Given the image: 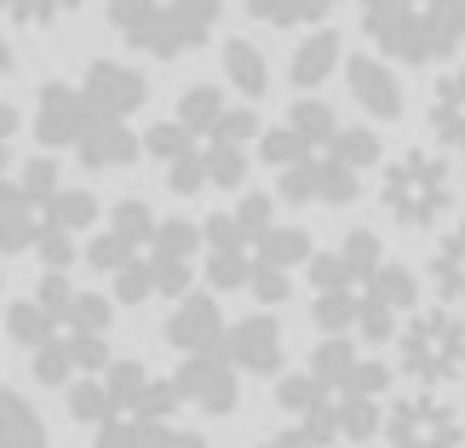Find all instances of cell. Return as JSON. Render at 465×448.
<instances>
[{"label":"cell","instance_id":"cell-8","mask_svg":"<svg viewBox=\"0 0 465 448\" xmlns=\"http://www.w3.org/2000/svg\"><path fill=\"white\" fill-rule=\"evenodd\" d=\"M339 69H345V93L356 98L362 115H373L380 127L385 121H402L408 98H402V81H397V69H391V58H380V52H356V58H345Z\"/></svg>","mask_w":465,"mask_h":448},{"label":"cell","instance_id":"cell-9","mask_svg":"<svg viewBox=\"0 0 465 448\" xmlns=\"http://www.w3.org/2000/svg\"><path fill=\"white\" fill-rule=\"evenodd\" d=\"M81 93L98 104L104 115H138L150 104V81H144V69H133V64H121V58H93L86 64V75H81Z\"/></svg>","mask_w":465,"mask_h":448},{"label":"cell","instance_id":"cell-29","mask_svg":"<svg viewBox=\"0 0 465 448\" xmlns=\"http://www.w3.org/2000/svg\"><path fill=\"white\" fill-rule=\"evenodd\" d=\"M351 368H356V345H351L345 334H322V345H316V356H311V373H316L328 391H339V385L351 380Z\"/></svg>","mask_w":465,"mask_h":448},{"label":"cell","instance_id":"cell-45","mask_svg":"<svg viewBox=\"0 0 465 448\" xmlns=\"http://www.w3.org/2000/svg\"><path fill=\"white\" fill-rule=\"evenodd\" d=\"M138 443L144 448H207L202 432H178L173 420H138Z\"/></svg>","mask_w":465,"mask_h":448},{"label":"cell","instance_id":"cell-50","mask_svg":"<svg viewBox=\"0 0 465 448\" xmlns=\"http://www.w3.org/2000/svg\"><path fill=\"white\" fill-rule=\"evenodd\" d=\"M35 254H41L46 271H69V264H75V236L46 224V230H41V242H35Z\"/></svg>","mask_w":465,"mask_h":448},{"label":"cell","instance_id":"cell-22","mask_svg":"<svg viewBox=\"0 0 465 448\" xmlns=\"http://www.w3.org/2000/svg\"><path fill=\"white\" fill-rule=\"evenodd\" d=\"M41 213H46V224H52V230H69V236H75V230L98 224V213H104V207H98V195H93V190H69V184H58V190L46 195V207H41Z\"/></svg>","mask_w":465,"mask_h":448},{"label":"cell","instance_id":"cell-1","mask_svg":"<svg viewBox=\"0 0 465 448\" xmlns=\"http://www.w3.org/2000/svg\"><path fill=\"white\" fill-rule=\"evenodd\" d=\"M356 12L391 64H449L465 46V0H356Z\"/></svg>","mask_w":465,"mask_h":448},{"label":"cell","instance_id":"cell-2","mask_svg":"<svg viewBox=\"0 0 465 448\" xmlns=\"http://www.w3.org/2000/svg\"><path fill=\"white\" fill-rule=\"evenodd\" d=\"M110 29L144 58H184V52L207 46L224 17V0H104Z\"/></svg>","mask_w":465,"mask_h":448},{"label":"cell","instance_id":"cell-36","mask_svg":"<svg viewBox=\"0 0 465 448\" xmlns=\"http://www.w3.org/2000/svg\"><path fill=\"white\" fill-rule=\"evenodd\" d=\"M247 271H253V254H207V288L213 294H236L247 288Z\"/></svg>","mask_w":465,"mask_h":448},{"label":"cell","instance_id":"cell-48","mask_svg":"<svg viewBox=\"0 0 465 448\" xmlns=\"http://www.w3.org/2000/svg\"><path fill=\"white\" fill-rule=\"evenodd\" d=\"M64 351H69V363H75L81 373H104V363H110L104 334H64Z\"/></svg>","mask_w":465,"mask_h":448},{"label":"cell","instance_id":"cell-39","mask_svg":"<svg viewBox=\"0 0 465 448\" xmlns=\"http://www.w3.org/2000/svg\"><path fill=\"white\" fill-rule=\"evenodd\" d=\"M333 391L316 380V373H288V380L276 385V403L288 408V414H305V408H316V403H328Z\"/></svg>","mask_w":465,"mask_h":448},{"label":"cell","instance_id":"cell-3","mask_svg":"<svg viewBox=\"0 0 465 448\" xmlns=\"http://www.w3.org/2000/svg\"><path fill=\"white\" fill-rule=\"evenodd\" d=\"M380 202L402 230H431L454 207V167L437 150H402L380 173Z\"/></svg>","mask_w":465,"mask_h":448},{"label":"cell","instance_id":"cell-57","mask_svg":"<svg viewBox=\"0 0 465 448\" xmlns=\"http://www.w3.org/2000/svg\"><path fill=\"white\" fill-rule=\"evenodd\" d=\"M0 75H17V52H12L6 35H0Z\"/></svg>","mask_w":465,"mask_h":448},{"label":"cell","instance_id":"cell-24","mask_svg":"<svg viewBox=\"0 0 465 448\" xmlns=\"http://www.w3.org/2000/svg\"><path fill=\"white\" fill-rule=\"evenodd\" d=\"M333 420L345 443H368L380 437V397H356V391H339L333 397Z\"/></svg>","mask_w":465,"mask_h":448},{"label":"cell","instance_id":"cell-55","mask_svg":"<svg viewBox=\"0 0 465 448\" xmlns=\"http://www.w3.org/2000/svg\"><path fill=\"white\" fill-rule=\"evenodd\" d=\"M17 127H24L17 104H6V98H0V173H6V161H12V138H17Z\"/></svg>","mask_w":465,"mask_h":448},{"label":"cell","instance_id":"cell-20","mask_svg":"<svg viewBox=\"0 0 465 448\" xmlns=\"http://www.w3.org/2000/svg\"><path fill=\"white\" fill-rule=\"evenodd\" d=\"M202 150V167H207V190H242L247 184V144H230V138H195Z\"/></svg>","mask_w":465,"mask_h":448},{"label":"cell","instance_id":"cell-32","mask_svg":"<svg viewBox=\"0 0 465 448\" xmlns=\"http://www.w3.org/2000/svg\"><path fill=\"white\" fill-rule=\"evenodd\" d=\"M385 247H380V236H373V230H351L345 242H339V259H345V271H351V288H362V282L380 271V259Z\"/></svg>","mask_w":465,"mask_h":448},{"label":"cell","instance_id":"cell-11","mask_svg":"<svg viewBox=\"0 0 465 448\" xmlns=\"http://www.w3.org/2000/svg\"><path fill=\"white\" fill-rule=\"evenodd\" d=\"M144 155V144H138V133L127 127L121 115H93L86 121V133L75 138V161L86 173H115V167H133V161Z\"/></svg>","mask_w":465,"mask_h":448},{"label":"cell","instance_id":"cell-17","mask_svg":"<svg viewBox=\"0 0 465 448\" xmlns=\"http://www.w3.org/2000/svg\"><path fill=\"white\" fill-rule=\"evenodd\" d=\"M247 254L264 259V264H282V271H299V264L316 254V242H311V230H299V224H271L247 242Z\"/></svg>","mask_w":465,"mask_h":448},{"label":"cell","instance_id":"cell-5","mask_svg":"<svg viewBox=\"0 0 465 448\" xmlns=\"http://www.w3.org/2000/svg\"><path fill=\"white\" fill-rule=\"evenodd\" d=\"M385 443L391 448H465V420L449 397L420 385L385 408Z\"/></svg>","mask_w":465,"mask_h":448},{"label":"cell","instance_id":"cell-41","mask_svg":"<svg viewBox=\"0 0 465 448\" xmlns=\"http://www.w3.org/2000/svg\"><path fill=\"white\" fill-rule=\"evenodd\" d=\"M35 380L52 385V391H64L69 380H75V363H69L64 339H46V345H35Z\"/></svg>","mask_w":465,"mask_h":448},{"label":"cell","instance_id":"cell-35","mask_svg":"<svg viewBox=\"0 0 465 448\" xmlns=\"http://www.w3.org/2000/svg\"><path fill=\"white\" fill-rule=\"evenodd\" d=\"M247 294H253L259 304H288L293 299V271H282V264H264V259H253V271H247Z\"/></svg>","mask_w":465,"mask_h":448},{"label":"cell","instance_id":"cell-52","mask_svg":"<svg viewBox=\"0 0 465 448\" xmlns=\"http://www.w3.org/2000/svg\"><path fill=\"white\" fill-rule=\"evenodd\" d=\"M305 271H311V288H351V271H345V259H339V247L333 254H311L305 259Z\"/></svg>","mask_w":465,"mask_h":448},{"label":"cell","instance_id":"cell-40","mask_svg":"<svg viewBox=\"0 0 465 448\" xmlns=\"http://www.w3.org/2000/svg\"><path fill=\"white\" fill-rule=\"evenodd\" d=\"M178 408H184L178 385L173 380H150L144 391H138V403H133V420H173Z\"/></svg>","mask_w":465,"mask_h":448},{"label":"cell","instance_id":"cell-27","mask_svg":"<svg viewBox=\"0 0 465 448\" xmlns=\"http://www.w3.org/2000/svg\"><path fill=\"white\" fill-rule=\"evenodd\" d=\"M356 311H362V288H322L311 316L322 334H351L356 328Z\"/></svg>","mask_w":465,"mask_h":448},{"label":"cell","instance_id":"cell-25","mask_svg":"<svg viewBox=\"0 0 465 448\" xmlns=\"http://www.w3.org/2000/svg\"><path fill=\"white\" fill-rule=\"evenodd\" d=\"M69 414H75L81 425H104L110 414H121L115 397H110V385H104V373H86V380H69Z\"/></svg>","mask_w":465,"mask_h":448},{"label":"cell","instance_id":"cell-4","mask_svg":"<svg viewBox=\"0 0 465 448\" xmlns=\"http://www.w3.org/2000/svg\"><path fill=\"white\" fill-rule=\"evenodd\" d=\"M397 356L402 373L414 385H454L465 373V311L460 304H425L402 322L397 334Z\"/></svg>","mask_w":465,"mask_h":448},{"label":"cell","instance_id":"cell-16","mask_svg":"<svg viewBox=\"0 0 465 448\" xmlns=\"http://www.w3.org/2000/svg\"><path fill=\"white\" fill-rule=\"evenodd\" d=\"M224 81L236 86L247 104H259L271 93V64H264V52L253 41H242V35H230L224 41Z\"/></svg>","mask_w":465,"mask_h":448},{"label":"cell","instance_id":"cell-43","mask_svg":"<svg viewBox=\"0 0 465 448\" xmlns=\"http://www.w3.org/2000/svg\"><path fill=\"white\" fill-rule=\"evenodd\" d=\"M110 282H115L110 299H121V304H144V299H155V294H150V259H144V254H133Z\"/></svg>","mask_w":465,"mask_h":448},{"label":"cell","instance_id":"cell-42","mask_svg":"<svg viewBox=\"0 0 465 448\" xmlns=\"http://www.w3.org/2000/svg\"><path fill=\"white\" fill-rule=\"evenodd\" d=\"M356 334H362V345H391V339H397V311L362 294V311H356Z\"/></svg>","mask_w":465,"mask_h":448},{"label":"cell","instance_id":"cell-6","mask_svg":"<svg viewBox=\"0 0 465 448\" xmlns=\"http://www.w3.org/2000/svg\"><path fill=\"white\" fill-rule=\"evenodd\" d=\"M173 385H178V397L190 408H202V414H230L236 397H242V368L224 356V345L219 351H184Z\"/></svg>","mask_w":465,"mask_h":448},{"label":"cell","instance_id":"cell-38","mask_svg":"<svg viewBox=\"0 0 465 448\" xmlns=\"http://www.w3.org/2000/svg\"><path fill=\"white\" fill-rule=\"evenodd\" d=\"M133 254H144V247H133V242H121V236H115V230H98V236H93V242H86V254H81V259H86V264H93V271H104V276H115V271H121V264H127Z\"/></svg>","mask_w":465,"mask_h":448},{"label":"cell","instance_id":"cell-30","mask_svg":"<svg viewBox=\"0 0 465 448\" xmlns=\"http://www.w3.org/2000/svg\"><path fill=\"white\" fill-rule=\"evenodd\" d=\"M86 0H0V17L17 29H46L58 24V17H75Z\"/></svg>","mask_w":465,"mask_h":448},{"label":"cell","instance_id":"cell-37","mask_svg":"<svg viewBox=\"0 0 465 448\" xmlns=\"http://www.w3.org/2000/svg\"><path fill=\"white\" fill-rule=\"evenodd\" d=\"M104 385H110L115 408H133V403H138V391L150 385V373H144V363H133V356H121V363H104Z\"/></svg>","mask_w":465,"mask_h":448},{"label":"cell","instance_id":"cell-33","mask_svg":"<svg viewBox=\"0 0 465 448\" xmlns=\"http://www.w3.org/2000/svg\"><path fill=\"white\" fill-rule=\"evenodd\" d=\"M144 259H150V294L155 299H184L195 288L190 259H167V254H144Z\"/></svg>","mask_w":465,"mask_h":448},{"label":"cell","instance_id":"cell-15","mask_svg":"<svg viewBox=\"0 0 465 448\" xmlns=\"http://www.w3.org/2000/svg\"><path fill=\"white\" fill-rule=\"evenodd\" d=\"M0 448H52L46 420L35 414V403L17 397L12 385H0Z\"/></svg>","mask_w":465,"mask_h":448},{"label":"cell","instance_id":"cell-21","mask_svg":"<svg viewBox=\"0 0 465 448\" xmlns=\"http://www.w3.org/2000/svg\"><path fill=\"white\" fill-rule=\"evenodd\" d=\"M6 339H12V345H24V351H35V345H46V339H58V316H52L41 299H12Z\"/></svg>","mask_w":465,"mask_h":448},{"label":"cell","instance_id":"cell-23","mask_svg":"<svg viewBox=\"0 0 465 448\" xmlns=\"http://www.w3.org/2000/svg\"><path fill=\"white\" fill-rule=\"evenodd\" d=\"M362 294L368 299H380V304H391V311H414V299H420V276L408 271V264H380L368 282H362Z\"/></svg>","mask_w":465,"mask_h":448},{"label":"cell","instance_id":"cell-12","mask_svg":"<svg viewBox=\"0 0 465 448\" xmlns=\"http://www.w3.org/2000/svg\"><path fill=\"white\" fill-rule=\"evenodd\" d=\"M224 328H230V322L219 311V299L190 288L184 299H178V311L167 316V345L178 356H184V351H219L224 345Z\"/></svg>","mask_w":465,"mask_h":448},{"label":"cell","instance_id":"cell-47","mask_svg":"<svg viewBox=\"0 0 465 448\" xmlns=\"http://www.w3.org/2000/svg\"><path fill=\"white\" fill-rule=\"evenodd\" d=\"M236 224H242V236H247V242H253L259 230H271V224H276V195L247 190L242 202H236Z\"/></svg>","mask_w":465,"mask_h":448},{"label":"cell","instance_id":"cell-34","mask_svg":"<svg viewBox=\"0 0 465 448\" xmlns=\"http://www.w3.org/2000/svg\"><path fill=\"white\" fill-rule=\"evenodd\" d=\"M110 230H115L121 242L144 247V242H150V230H155V213H150V202H138V195H121V202L110 207Z\"/></svg>","mask_w":465,"mask_h":448},{"label":"cell","instance_id":"cell-49","mask_svg":"<svg viewBox=\"0 0 465 448\" xmlns=\"http://www.w3.org/2000/svg\"><path fill=\"white\" fill-rule=\"evenodd\" d=\"M202 242H207V254H242V247H247L236 213H213V219L202 224Z\"/></svg>","mask_w":465,"mask_h":448},{"label":"cell","instance_id":"cell-10","mask_svg":"<svg viewBox=\"0 0 465 448\" xmlns=\"http://www.w3.org/2000/svg\"><path fill=\"white\" fill-rule=\"evenodd\" d=\"M224 356H230L242 373H282V356H288V345H282L276 316L259 311V316L230 322V328H224Z\"/></svg>","mask_w":465,"mask_h":448},{"label":"cell","instance_id":"cell-54","mask_svg":"<svg viewBox=\"0 0 465 448\" xmlns=\"http://www.w3.org/2000/svg\"><path fill=\"white\" fill-rule=\"evenodd\" d=\"M35 299H41L46 311L64 322V311H69V299H75V288H69V276H64V271H46V276H41V288H35Z\"/></svg>","mask_w":465,"mask_h":448},{"label":"cell","instance_id":"cell-7","mask_svg":"<svg viewBox=\"0 0 465 448\" xmlns=\"http://www.w3.org/2000/svg\"><path fill=\"white\" fill-rule=\"evenodd\" d=\"M93 115H98V104L75 81H41V93H35V144L41 150H75V138L86 133Z\"/></svg>","mask_w":465,"mask_h":448},{"label":"cell","instance_id":"cell-44","mask_svg":"<svg viewBox=\"0 0 465 448\" xmlns=\"http://www.w3.org/2000/svg\"><path fill=\"white\" fill-rule=\"evenodd\" d=\"M167 190H173V195H202V190H207L202 150H184L178 161H167Z\"/></svg>","mask_w":465,"mask_h":448},{"label":"cell","instance_id":"cell-51","mask_svg":"<svg viewBox=\"0 0 465 448\" xmlns=\"http://www.w3.org/2000/svg\"><path fill=\"white\" fill-rule=\"evenodd\" d=\"M17 178H24V190L35 195V202H46V195L64 184V178H58V161H52V150H46V155H35V161H24V173H17Z\"/></svg>","mask_w":465,"mask_h":448},{"label":"cell","instance_id":"cell-46","mask_svg":"<svg viewBox=\"0 0 465 448\" xmlns=\"http://www.w3.org/2000/svg\"><path fill=\"white\" fill-rule=\"evenodd\" d=\"M339 391H356V397H385V391H391V368L380 363V356H356L351 380L339 385Z\"/></svg>","mask_w":465,"mask_h":448},{"label":"cell","instance_id":"cell-31","mask_svg":"<svg viewBox=\"0 0 465 448\" xmlns=\"http://www.w3.org/2000/svg\"><path fill=\"white\" fill-rule=\"evenodd\" d=\"M195 247H202V230L190 219H155L144 254H167V259H195Z\"/></svg>","mask_w":465,"mask_h":448},{"label":"cell","instance_id":"cell-53","mask_svg":"<svg viewBox=\"0 0 465 448\" xmlns=\"http://www.w3.org/2000/svg\"><path fill=\"white\" fill-rule=\"evenodd\" d=\"M93 448H144L138 443V420H121V414H110L104 425H93Z\"/></svg>","mask_w":465,"mask_h":448},{"label":"cell","instance_id":"cell-26","mask_svg":"<svg viewBox=\"0 0 465 448\" xmlns=\"http://www.w3.org/2000/svg\"><path fill=\"white\" fill-rule=\"evenodd\" d=\"M288 127L305 138V150H316V144H328V138L339 133V115H333V104H322V98H299V104H288Z\"/></svg>","mask_w":465,"mask_h":448},{"label":"cell","instance_id":"cell-18","mask_svg":"<svg viewBox=\"0 0 465 448\" xmlns=\"http://www.w3.org/2000/svg\"><path fill=\"white\" fill-rule=\"evenodd\" d=\"M431 288L465 311V219L437 242V254H431Z\"/></svg>","mask_w":465,"mask_h":448},{"label":"cell","instance_id":"cell-56","mask_svg":"<svg viewBox=\"0 0 465 448\" xmlns=\"http://www.w3.org/2000/svg\"><path fill=\"white\" fill-rule=\"evenodd\" d=\"M259 448H311V437H305V425H288V432H276V437H264Z\"/></svg>","mask_w":465,"mask_h":448},{"label":"cell","instance_id":"cell-14","mask_svg":"<svg viewBox=\"0 0 465 448\" xmlns=\"http://www.w3.org/2000/svg\"><path fill=\"white\" fill-rule=\"evenodd\" d=\"M425 127L449 155H465V69H449L431 86V104H425Z\"/></svg>","mask_w":465,"mask_h":448},{"label":"cell","instance_id":"cell-19","mask_svg":"<svg viewBox=\"0 0 465 448\" xmlns=\"http://www.w3.org/2000/svg\"><path fill=\"white\" fill-rule=\"evenodd\" d=\"M333 6L339 0H242V12L271 29H311L322 17H333Z\"/></svg>","mask_w":465,"mask_h":448},{"label":"cell","instance_id":"cell-13","mask_svg":"<svg viewBox=\"0 0 465 448\" xmlns=\"http://www.w3.org/2000/svg\"><path fill=\"white\" fill-rule=\"evenodd\" d=\"M345 64V41H339V29H322L311 24L305 29V41L293 46V58H288V81L299 86V93H316V86H328L333 81V69Z\"/></svg>","mask_w":465,"mask_h":448},{"label":"cell","instance_id":"cell-28","mask_svg":"<svg viewBox=\"0 0 465 448\" xmlns=\"http://www.w3.org/2000/svg\"><path fill=\"white\" fill-rule=\"evenodd\" d=\"M110 328H115V304L104 294H81L75 288V299H69V311L58 322V334H110Z\"/></svg>","mask_w":465,"mask_h":448}]
</instances>
